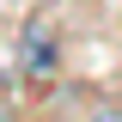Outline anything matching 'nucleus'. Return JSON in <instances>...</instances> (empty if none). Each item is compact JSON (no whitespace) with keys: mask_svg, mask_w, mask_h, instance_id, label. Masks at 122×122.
I'll return each mask as SVG.
<instances>
[{"mask_svg":"<svg viewBox=\"0 0 122 122\" xmlns=\"http://www.w3.org/2000/svg\"><path fill=\"white\" fill-rule=\"evenodd\" d=\"M18 67H25L30 86H49V79L61 73V37L49 25H30L25 30V61H18Z\"/></svg>","mask_w":122,"mask_h":122,"instance_id":"nucleus-1","label":"nucleus"},{"mask_svg":"<svg viewBox=\"0 0 122 122\" xmlns=\"http://www.w3.org/2000/svg\"><path fill=\"white\" fill-rule=\"evenodd\" d=\"M92 122H122V104H98V116Z\"/></svg>","mask_w":122,"mask_h":122,"instance_id":"nucleus-2","label":"nucleus"}]
</instances>
